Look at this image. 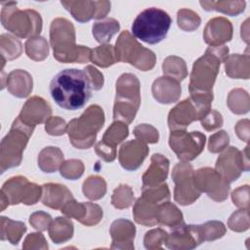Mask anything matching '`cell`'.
<instances>
[{
    "instance_id": "cell-1",
    "label": "cell",
    "mask_w": 250,
    "mask_h": 250,
    "mask_svg": "<svg viewBox=\"0 0 250 250\" xmlns=\"http://www.w3.org/2000/svg\"><path fill=\"white\" fill-rule=\"evenodd\" d=\"M50 94L60 107L76 110L83 107L91 98L90 81L83 69L67 68L52 79Z\"/></svg>"
},
{
    "instance_id": "cell-2",
    "label": "cell",
    "mask_w": 250,
    "mask_h": 250,
    "mask_svg": "<svg viewBox=\"0 0 250 250\" xmlns=\"http://www.w3.org/2000/svg\"><path fill=\"white\" fill-rule=\"evenodd\" d=\"M54 58L61 62L85 63L91 61L92 49L75 44V28L66 19L57 18L50 26Z\"/></svg>"
},
{
    "instance_id": "cell-3",
    "label": "cell",
    "mask_w": 250,
    "mask_h": 250,
    "mask_svg": "<svg viewBox=\"0 0 250 250\" xmlns=\"http://www.w3.org/2000/svg\"><path fill=\"white\" fill-rule=\"evenodd\" d=\"M229 56L227 46L208 47L204 55L192 65L188 90L190 94L210 93L219 73L220 65Z\"/></svg>"
},
{
    "instance_id": "cell-4",
    "label": "cell",
    "mask_w": 250,
    "mask_h": 250,
    "mask_svg": "<svg viewBox=\"0 0 250 250\" xmlns=\"http://www.w3.org/2000/svg\"><path fill=\"white\" fill-rule=\"evenodd\" d=\"M104 123V113L98 104H92L78 118L68 122L66 133L71 145L79 149L91 147Z\"/></svg>"
},
{
    "instance_id": "cell-5",
    "label": "cell",
    "mask_w": 250,
    "mask_h": 250,
    "mask_svg": "<svg viewBox=\"0 0 250 250\" xmlns=\"http://www.w3.org/2000/svg\"><path fill=\"white\" fill-rule=\"evenodd\" d=\"M213 92L195 93L176 104L168 114V127L170 131L186 130L188 125L201 120L211 110Z\"/></svg>"
},
{
    "instance_id": "cell-6",
    "label": "cell",
    "mask_w": 250,
    "mask_h": 250,
    "mask_svg": "<svg viewBox=\"0 0 250 250\" xmlns=\"http://www.w3.org/2000/svg\"><path fill=\"white\" fill-rule=\"evenodd\" d=\"M1 10L2 25L20 38L39 36L42 30V19L34 10H19L17 2H3Z\"/></svg>"
},
{
    "instance_id": "cell-7",
    "label": "cell",
    "mask_w": 250,
    "mask_h": 250,
    "mask_svg": "<svg viewBox=\"0 0 250 250\" xmlns=\"http://www.w3.org/2000/svg\"><path fill=\"white\" fill-rule=\"evenodd\" d=\"M140 81L132 73H124L116 81V95L113 105V119L131 123L141 104Z\"/></svg>"
},
{
    "instance_id": "cell-8",
    "label": "cell",
    "mask_w": 250,
    "mask_h": 250,
    "mask_svg": "<svg viewBox=\"0 0 250 250\" xmlns=\"http://www.w3.org/2000/svg\"><path fill=\"white\" fill-rule=\"evenodd\" d=\"M172 19L163 10L147 8L141 12L132 23L133 35L147 44H157L169 31Z\"/></svg>"
},
{
    "instance_id": "cell-9",
    "label": "cell",
    "mask_w": 250,
    "mask_h": 250,
    "mask_svg": "<svg viewBox=\"0 0 250 250\" xmlns=\"http://www.w3.org/2000/svg\"><path fill=\"white\" fill-rule=\"evenodd\" d=\"M35 127L25 125L15 119L9 133L3 138L0 146V171L17 167L22 159V152Z\"/></svg>"
},
{
    "instance_id": "cell-10",
    "label": "cell",
    "mask_w": 250,
    "mask_h": 250,
    "mask_svg": "<svg viewBox=\"0 0 250 250\" xmlns=\"http://www.w3.org/2000/svg\"><path fill=\"white\" fill-rule=\"evenodd\" d=\"M114 52L117 62H128L142 71L152 69L156 62L155 54L142 46L128 30H124L119 34Z\"/></svg>"
},
{
    "instance_id": "cell-11",
    "label": "cell",
    "mask_w": 250,
    "mask_h": 250,
    "mask_svg": "<svg viewBox=\"0 0 250 250\" xmlns=\"http://www.w3.org/2000/svg\"><path fill=\"white\" fill-rule=\"evenodd\" d=\"M42 196V187L30 183L25 177L16 176L4 183L1 188V211L9 205H33Z\"/></svg>"
},
{
    "instance_id": "cell-12",
    "label": "cell",
    "mask_w": 250,
    "mask_h": 250,
    "mask_svg": "<svg viewBox=\"0 0 250 250\" xmlns=\"http://www.w3.org/2000/svg\"><path fill=\"white\" fill-rule=\"evenodd\" d=\"M206 136L199 131L187 132L186 130L171 131L169 146L177 157L184 162L195 159L203 150Z\"/></svg>"
},
{
    "instance_id": "cell-13",
    "label": "cell",
    "mask_w": 250,
    "mask_h": 250,
    "mask_svg": "<svg viewBox=\"0 0 250 250\" xmlns=\"http://www.w3.org/2000/svg\"><path fill=\"white\" fill-rule=\"evenodd\" d=\"M247 146L240 151L235 146L226 147L216 161V171L229 184L236 181L242 172L250 168Z\"/></svg>"
},
{
    "instance_id": "cell-14",
    "label": "cell",
    "mask_w": 250,
    "mask_h": 250,
    "mask_svg": "<svg viewBox=\"0 0 250 250\" xmlns=\"http://www.w3.org/2000/svg\"><path fill=\"white\" fill-rule=\"evenodd\" d=\"M193 169L188 162L181 161L172 170V180L175 183L174 200L180 205H190L195 202L200 191L193 183Z\"/></svg>"
},
{
    "instance_id": "cell-15",
    "label": "cell",
    "mask_w": 250,
    "mask_h": 250,
    "mask_svg": "<svg viewBox=\"0 0 250 250\" xmlns=\"http://www.w3.org/2000/svg\"><path fill=\"white\" fill-rule=\"evenodd\" d=\"M193 183L200 192H205L214 201L221 202L228 198L229 184L213 168L204 167L194 171Z\"/></svg>"
},
{
    "instance_id": "cell-16",
    "label": "cell",
    "mask_w": 250,
    "mask_h": 250,
    "mask_svg": "<svg viewBox=\"0 0 250 250\" xmlns=\"http://www.w3.org/2000/svg\"><path fill=\"white\" fill-rule=\"evenodd\" d=\"M129 135L126 123L115 120L104 132L101 142L95 146L96 153L104 161L112 162L116 158V146Z\"/></svg>"
},
{
    "instance_id": "cell-17",
    "label": "cell",
    "mask_w": 250,
    "mask_h": 250,
    "mask_svg": "<svg viewBox=\"0 0 250 250\" xmlns=\"http://www.w3.org/2000/svg\"><path fill=\"white\" fill-rule=\"evenodd\" d=\"M149 152L146 143L139 140H131L124 143L118 151V160L120 165L128 171L137 170Z\"/></svg>"
},
{
    "instance_id": "cell-18",
    "label": "cell",
    "mask_w": 250,
    "mask_h": 250,
    "mask_svg": "<svg viewBox=\"0 0 250 250\" xmlns=\"http://www.w3.org/2000/svg\"><path fill=\"white\" fill-rule=\"evenodd\" d=\"M52 108L41 97H31L23 104L18 118L25 125L35 127L37 124L46 122L51 117Z\"/></svg>"
},
{
    "instance_id": "cell-19",
    "label": "cell",
    "mask_w": 250,
    "mask_h": 250,
    "mask_svg": "<svg viewBox=\"0 0 250 250\" xmlns=\"http://www.w3.org/2000/svg\"><path fill=\"white\" fill-rule=\"evenodd\" d=\"M167 248L172 250H189L196 248L201 244L195 225H182L173 229L172 232L167 235L164 243Z\"/></svg>"
},
{
    "instance_id": "cell-20",
    "label": "cell",
    "mask_w": 250,
    "mask_h": 250,
    "mask_svg": "<svg viewBox=\"0 0 250 250\" xmlns=\"http://www.w3.org/2000/svg\"><path fill=\"white\" fill-rule=\"evenodd\" d=\"M232 38V24L223 17L211 19L203 31L204 41L211 47L224 46Z\"/></svg>"
},
{
    "instance_id": "cell-21",
    "label": "cell",
    "mask_w": 250,
    "mask_h": 250,
    "mask_svg": "<svg viewBox=\"0 0 250 250\" xmlns=\"http://www.w3.org/2000/svg\"><path fill=\"white\" fill-rule=\"evenodd\" d=\"M112 239L111 249H134V238L136 228L134 224L126 219L115 220L109 229Z\"/></svg>"
},
{
    "instance_id": "cell-22",
    "label": "cell",
    "mask_w": 250,
    "mask_h": 250,
    "mask_svg": "<svg viewBox=\"0 0 250 250\" xmlns=\"http://www.w3.org/2000/svg\"><path fill=\"white\" fill-rule=\"evenodd\" d=\"M151 92L156 102L169 104L180 99L182 88L180 81L164 75L153 81Z\"/></svg>"
},
{
    "instance_id": "cell-23",
    "label": "cell",
    "mask_w": 250,
    "mask_h": 250,
    "mask_svg": "<svg viewBox=\"0 0 250 250\" xmlns=\"http://www.w3.org/2000/svg\"><path fill=\"white\" fill-rule=\"evenodd\" d=\"M169 172V160L160 153H154L150 158V165L142 177L143 187L152 188L165 182Z\"/></svg>"
},
{
    "instance_id": "cell-24",
    "label": "cell",
    "mask_w": 250,
    "mask_h": 250,
    "mask_svg": "<svg viewBox=\"0 0 250 250\" xmlns=\"http://www.w3.org/2000/svg\"><path fill=\"white\" fill-rule=\"evenodd\" d=\"M72 193L63 185L45 184L42 186V203L55 210H61L62 207L72 198Z\"/></svg>"
},
{
    "instance_id": "cell-25",
    "label": "cell",
    "mask_w": 250,
    "mask_h": 250,
    "mask_svg": "<svg viewBox=\"0 0 250 250\" xmlns=\"http://www.w3.org/2000/svg\"><path fill=\"white\" fill-rule=\"evenodd\" d=\"M7 89L17 98H26L32 91V76L25 70L16 69L7 76Z\"/></svg>"
},
{
    "instance_id": "cell-26",
    "label": "cell",
    "mask_w": 250,
    "mask_h": 250,
    "mask_svg": "<svg viewBox=\"0 0 250 250\" xmlns=\"http://www.w3.org/2000/svg\"><path fill=\"white\" fill-rule=\"evenodd\" d=\"M157 203H154L144 196L138 198L133 207V216L136 223L148 227L155 226L157 224Z\"/></svg>"
},
{
    "instance_id": "cell-27",
    "label": "cell",
    "mask_w": 250,
    "mask_h": 250,
    "mask_svg": "<svg viewBox=\"0 0 250 250\" xmlns=\"http://www.w3.org/2000/svg\"><path fill=\"white\" fill-rule=\"evenodd\" d=\"M226 74L234 79H248L250 74V58L248 54L229 55L225 61Z\"/></svg>"
},
{
    "instance_id": "cell-28",
    "label": "cell",
    "mask_w": 250,
    "mask_h": 250,
    "mask_svg": "<svg viewBox=\"0 0 250 250\" xmlns=\"http://www.w3.org/2000/svg\"><path fill=\"white\" fill-rule=\"evenodd\" d=\"M156 221L157 224L169 227L172 229L185 224L182 212L175 204L169 201H164L157 205Z\"/></svg>"
},
{
    "instance_id": "cell-29",
    "label": "cell",
    "mask_w": 250,
    "mask_h": 250,
    "mask_svg": "<svg viewBox=\"0 0 250 250\" xmlns=\"http://www.w3.org/2000/svg\"><path fill=\"white\" fill-rule=\"evenodd\" d=\"M61 4L79 22L95 19L97 13L96 1H62Z\"/></svg>"
},
{
    "instance_id": "cell-30",
    "label": "cell",
    "mask_w": 250,
    "mask_h": 250,
    "mask_svg": "<svg viewBox=\"0 0 250 250\" xmlns=\"http://www.w3.org/2000/svg\"><path fill=\"white\" fill-rule=\"evenodd\" d=\"M48 231L50 238L55 243H64L73 236V224L70 221V218L58 217L51 222Z\"/></svg>"
},
{
    "instance_id": "cell-31",
    "label": "cell",
    "mask_w": 250,
    "mask_h": 250,
    "mask_svg": "<svg viewBox=\"0 0 250 250\" xmlns=\"http://www.w3.org/2000/svg\"><path fill=\"white\" fill-rule=\"evenodd\" d=\"M63 162V153L57 146L44 147L38 155V166L45 173H54Z\"/></svg>"
},
{
    "instance_id": "cell-32",
    "label": "cell",
    "mask_w": 250,
    "mask_h": 250,
    "mask_svg": "<svg viewBox=\"0 0 250 250\" xmlns=\"http://www.w3.org/2000/svg\"><path fill=\"white\" fill-rule=\"evenodd\" d=\"M25 231L26 227L22 222L13 221L4 216L0 218V237L2 241L8 240L10 243L17 245Z\"/></svg>"
},
{
    "instance_id": "cell-33",
    "label": "cell",
    "mask_w": 250,
    "mask_h": 250,
    "mask_svg": "<svg viewBox=\"0 0 250 250\" xmlns=\"http://www.w3.org/2000/svg\"><path fill=\"white\" fill-rule=\"evenodd\" d=\"M119 28V22L115 19L108 18L104 21L95 22L92 27V32L97 42L101 44H106L110 41L112 36L118 32Z\"/></svg>"
},
{
    "instance_id": "cell-34",
    "label": "cell",
    "mask_w": 250,
    "mask_h": 250,
    "mask_svg": "<svg viewBox=\"0 0 250 250\" xmlns=\"http://www.w3.org/2000/svg\"><path fill=\"white\" fill-rule=\"evenodd\" d=\"M206 11H217L229 16H237L245 9V1H200Z\"/></svg>"
},
{
    "instance_id": "cell-35",
    "label": "cell",
    "mask_w": 250,
    "mask_h": 250,
    "mask_svg": "<svg viewBox=\"0 0 250 250\" xmlns=\"http://www.w3.org/2000/svg\"><path fill=\"white\" fill-rule=\"evenodd\" d=\"M195 229L201 243L219 239L223 237L227 231L225 225L220 221H209L202 225H195Z\"/></svg>"
},
{
    "instance_id": "cell-36",
    "label": "cell",
    "mask_w": 250,
    "mask_h": 250,
    "mask_svg": "<svg viewBox=\"0 0 250 250\" xmlns=\"http://www.w3.org/2000/svg\"><path fill=\"white\" fill-rule=\"evenodd\" d=\"M162 70L164 75L172 77L178 81H182L188 76L186 62L177 56L167 57L162 63Z\"/></svg>"
},
{
    "instance_id": "cell-37",
    "label": "cell",
    "mask_w": 250,
    "mask_h": 250,
    "mask_svg": "<svg viewBox=\"0 0 250 250\" xmlns=\"http://www.w3.org/2000/svg\"><path fill=\"white\" fill-rule=\"evenodd\" d=\"M24 50L29 59L36 62H41L48 57L49 45L44 37L35 36L26 40Z\"/></svg>"
},
{
    "instance_id": "cell-38",
    "label": "cell",
    "mask_w": 250,
    "mask_h": 250,
    "mask_svg": "<svg viewBox=\"0 0 250 250\" xmlns=\"http://www.w3.org/2000/svg\"><path fill=\"white\" fill-rule=\"evenodd\" d=\"M228 106L235 114H245L250 109V100L248 93L240 88L229 92L227 101Z\"/></svg>"
},
{
    "instance_id": "cell-39",
    "label": "cell",
    "mask_w": 250,
    "mask_h": 250,
    "mask_svg": "<svg viewBox=\"0 0 250 250\" xmlns=\"http://www.w3.org/2000/svg\"><path fill=\"white\" fill-rule=\"evenodd\" d=\"M1 58L5 61L18 59L22 53L21 42L11 34L3 33L0 36Z\"/></svg>"
},
{
    "instance_id": "cell-40",
    "label": "cell",
    "mask_w": 250,
    "mask_h": 250,
    "mask_svg": "<svg viewBox=\"0 0 250 250\" xmlns=\"http://www.w3.org/2000/svg\"><path fill=\"white\" fill-rule=\"evenodd\" d=\"M84 195L91 200H99L103 198L106 192V183L100 176L88 177L82 186Z\"/></svg>"
},
{
    "instance_id": "cell-41",
    "label": "cell",
    "mask_w": 250,
    "mask_h": 250,
    "mask_svg": "<svg viewBox=\"0 0 250 250\" xmlns=\"http://www.w3.org/2000/svg\"><path fill=\"white\" fill-rule=\"evenodd\" d=\"M91 62L101 67H108L117 62L114 47L110 44H103L92 49Z\"/></svg>"
},
{
    "instance_id": "cell-42",
    "label": "cell",
    "mask_w": 250,
    "mask_h": 250,
    "mask_svg": "<svg viewBox=\"0 0 250 250\" xmlns=\"http://www.w3.org/2000/svg\"><path fill=\"white\" fill-rule=\"evenodd\" d=\"M134 203V192L128 185L121 184L111 195V204L116 209L129 208Z\"/></svg>"
},
{
    "instance_id": "cell-43",
    "label": "cell",
    "mask_w": 250,
    "mask_h": 250,
    "mask_svg": "<svg viewBox=\"0 0 250 250\" xmlns=\"http://www.w3.org/2000/svg\"><path fill=\"white\" fill-rule=\"evenodd\" d=\"M178 26L185 31H193L200 25L199 16L188 9H181L177 13Z\"/></svg>"
},
{
    "instance_id": "cell-44",
    "label": "cell",
    "mask_w": 250,
    "mask_h": 250,
    "mask_svg": "<svg viewBox=\"0 0 250 250\" xmlns=\"http://www.w3.org/2000/svg\"><path fill=\"white\" fill-rule=\"evenodd\" d=\"M61 212L65 217L75 219L82 224L87 214V202H77L72 197L62 207Z\"/></svg>"
},
{
    "instance_id": "cell-45",
    "label": "cell",
    "mask_w": 250,
    "mask_h": 250,
    "mask_svg": "<svg viewBox=\"0 0 250 250\" xmlns=\"http://www.w3.org/2000/svg\"><path fill=\"white\" fill-rule=\"evenodd\" d=\"M248 208H240L231 214L228 220V227L236 232L245 231L250 227Z\"/></svg>"
},
{
    "instance_id": "cell-46",
    "label": "cell",
    "mask_w": 250,
    "mask_h": 250,
    "mask_svg": "<svg viewBox=\"0 0 250 250\" xmlns=\"http://www.w3.org/2000/svg\"><path fill=\"white\" fill-rule=\"evenodd\" d=\"M60 173L67 180H77L84 173V164L78 159H68L61 165Z\"/></svg>"
},
{
    "instance_id": "cell-47",
    "label": "cell",
    "mask_w": 250,
    "mask_h": 250,
    "mask_svg": "<svg viewBox=\"0 0 250 250\" xmlns=\"http://www.w3.org/2000/svg\"><path fill=\"white\" fill-rule=\"evenodd\" d=\"M168 233L160 229H153L146 232L144 237V245L148 250L162 249V244L165 243Z\"/></svg>"
},
{
    "instance_id": "cell-48",
    "label": "cell",
    "mask_w": 250,
    "mask_h": 250,
    "mask_svg": "<svg viewBox=\"0 0 250 250\" xmlns=\"http://www.w3.org/2000/svg\"><path fill=\"white\" fill-rule=\"evenodd\" d=\"M142 196L153 201L154 203L159 204L170 199V190L168 188V186L163 183L156 187L142 188Z\"/></svg>"
},
{
    "instance_id": "cell-49",
    "label": "cell",
    "mask_w": 250,
    "mask_h": 250,
    "mask_svg": "<svg viewBox=\"0 0 250 250\" xmlns=\"http://www.w3.org/2000/svg\"><path fill=\"white\" fill-rule=\"evenodd\" d=\"M133 134L137 140L146 144H155L159 140V133L150 124H140L133 129Z\"/></svg>"
},
{
    "instance_id": "cell-50",
    "label": "cell",
    "mask_w": 250,
    "mask_h": 250,
    "mask_svg": "<svg viewBox=\"0 0 250 250\" xmlns=\"http://www.w3.org/2000/svg\"><path fill=\"white\" fill-rule=\"evenodd\" d=\"M229 143V137L226 131L222 130L210 136L208 142V149L210 152L218 153L228 147Z\"/></svg>"
},
{
    "instance_id": "cell-51",
    "label": "cell",
    "mask_w": 250,
    "mask_h": 250,
    "mask_svg": "<svg viewBox=\"0 0 250 250\" xmlns=\"http://www.w3.org/2000/svg\"><path fill=\"white\" fill-rule=\"evenodd\" d=\"M67 124L59 116H51L45 122V130L51 136H62L66 132Z\"/></svg>"
},
{
    "instance_id": "cell-52",
    "label": "cell",
    "mask_w": 250,
    "mask_h": 250,
    "mask_svg": "<svg viewBox=\"0 0 250 250\" xmlns=\"http://www.w3.org/2000/svg\"><path fill=\"white\" fill-rule=\"evenodd\" d=\"M52 222V218L49 214L43 212V211H37L30 215L29 217V223L30 225L37 229L38 231H44L47 230L50 224Z\"/></svg>"
},
{
    "instance_id": "cell-53",
    "label": "cell",
    "mask_w": 250,
    "mask_h": 250,
    "mask_svg": "<svg viewBox=\"0 0 250 250\" xmlns=\"http://www.w3.org/2000/svg\"><path fill=\"white\" fill-rule=\"evenodd\" d=\"M48 243L41 232L29 233L22 244L23 249H48Z\"/></svg>"
},
{
    "instance_id": "cell-54",
    "label": "cell",
    "mask_w": 250,
    "mask_h": 250,
    "mask_svg": "<svg viewBox=\"0 0 250 250\" xmlns=\"http://www.w3.org/2000/svg\"><path fill=\"white\" fill-rule=\"evenodd\" d=\"M201 126L206 131H213L223 126L224 120L222 114L217 110H210L209 113L203 117L201 120Z\"/></svg>"
},
{
    "instance_id": "cell-55",
    "label": "cell",
    "mask_w": 250,
    "mask_h": 250,
    "mask_svg": "<svg viewBox=\"0 0 250 250\" xmlns=\"http://www.w3.org/2000/svg\"><path fill=\"white\" fill-rule=\"evenodd\" d=\"M102 218H103V209L98 204L87 202V214L82 224L87 227L95 226L98 223H100Z\"/></svg>"
},
{
    "instance_id": "cell-56",
    "label": "cell",
    "mask_w": 250,
    "mask_h": 250,
    "mask_svg": "<svg viewBox=\"0 0 250 250\" xmlns=\"http://www.w3.org/2000/svg\"><path fill=\"white\" fill-rule=\"evenodd\" d=\"M231 200L235 206L249 209V186L245 185L235 188L231 193Z\"/></svg>"
},
{
    "instance_id": "cell-57",
    "label": "cell",
    "mask_w": 250,
    "mask_h": 250,
    "mask_svg": "<svg viewBox=\"0 0 250 250\" xmlns=\"http://www.w3.org/2000/svg\"><path fill=\"white\" fill-rule=\"evenodd\" d=\"M83 70L86 73V75L90 81L91 89L98 91L103 88L104 75L101 71H99L96 67H94L92 65H87L86 67H84Z\"/></svg>"
},
{
    "instance_id": "cell-58",
    "label": "cell",
    "mask_w": 250,
    "mask_h": 250,
    "mask_svg": "<svg viewBox=\"0 0 250 250\" xmlns=\"http://www.w3.org/2000/svg\"><path fill=\"white\" fill-rule=\"evenodd\" d=\"M249 125L250 123L248 119H242L236 123L234 128L237 137L246 143L249 141Z\"/></svg>"
},
{
    "instance_id": "cell-59",
    "label": "cell",
    "mask_w": 250,
    "mask_h": 250,
    "mask_svg": "<svg viewBox=\"0 0 250 250\" xmlns=\"http://www.w3.org/2000/svg\"><path fill=\"white\" fill-rule=\"evenodd\" d=\"M97 5V13L95 16L96 20L104 19L110 11V2L108 1H96Z\"/></svg>"
}]
</instances>
